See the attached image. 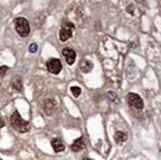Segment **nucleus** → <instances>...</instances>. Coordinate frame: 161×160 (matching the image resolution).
I'll return each mask as SVG.
<instances>
[{
  "label": "nucleus",
  "instance_id": "7",
  "mask_svg": "<svg viewBox=\"0 0 161 160\" xmlns=\"http://www.w3.org/2000/svg\"><path fill=\"white\" fill-rule=\"evenodd\" d=\"M62 55H63V57L66 58V62L68 63L70 66L74 63V61H76V52L73 51L72 48L65 47V48L62 50Z\"/></svg>",
  "mask_w": 161,
  "mask_h": 160
},
{
  "label": "nucleus",
  "instance_id": "18",
  "mask_svg": "<svg viewBox=\"0 0 161 160\" xmlns=\"http://www.w3.org/2000/svg\"><path fill=\"white\" fill-rule=\"evenodd\" d=\"M83 160H92V159H89V158H83Z\"/></svg>",
  "mask_w": 161,
  "mask_h": 160
},
{
  "label": "nucleus",
  "instance_id": "16",
  "mask_svg": "<svg viewBox=\"0 0 161 160\" xmlns=\"http://www.w3.org/2000/svg\"><path fill=\"white\" fill-rule=\"evenodd\" d=\"M29 51H30L31 54H36V52H37V45H36V44H31V45L29 46Z\"/></svg>",
  "mask_w": 161,
  "mask_h": 160
},
{
  "label": "nucleus",
  "instance_id": "19",
  "mask_svg": "<svg viewBox=\"0 0 161 160\" xmlns=\"http://www.w3.org/2000/svg\"><path fill=\"white\" fill-rule=\"evenodd\" d=\"M0 160H1V159H0Z\"/></svg>",
  "mask_w": 161,
  "mask_h": 160
},
{
  "label": "nucleus",
  "instance_id": "12",
  "mask_svg": "<svg viewBox=\"0 0 161 160\" xmlns=\"http://www.w3.org/2000/svg\"><path fill=\"white\" fill-rule=\"evenodd\" d=\"M13 88L16 89V91H19V92L22 91V81H21L20 77H18V78L13 82Z\"/></svg>",
  "mask_w": 161,
  "mask_h": 160
},
{
  "label": "nucleus",
  "instance_id": "14",
  "mask_svg": "<svg viewBox=\"0 0 161 160\" xmlns=\"http://www.w3.org/2000/svg\"><path fill=\"white\" fill-rule=\"evenodd\" d=\"M108 97L111 98V99H113V102H114V103H119V98L116 97L115 92H113V91H109V92H108Z\"/></svg>",
  "mask_w": 161,
  "mask_h": 160
},
{
  "label": "nucleus",
  "instance_id": "1",
  "mask_svg": "<svg viewBox=\"0 0 161 160\" xmlns=\"http://www.w3.org/2000/svg\"><path fill=\"white\" fill-rule=\"evenodd\" d=\"M10 123H11V127L15 129V130H18L20 133H26L29 132L30 129V124L29 122H26L25 119H22L21 115L19 114L18 111H15L11 117H10Z\"/></svg>",
  "mask_w": 161,
  "mask_h": 160
},
{
  "label": "nucleus",
  "instance_id": "2",
  "mask_svg": "<svg viewBox=\"0 0 161 160\" xmlns=\"http://www.w3.org/2000/svg\"><path fill=\"white\" fill-rule=\"evenodd\" d=\"M15 29L21 37H27L30 33V24L25 18H16L15 19Z\"/></svg>",
  "mask_w": 161,
  "mask_h": 160
},
{
  "label": "nucleus",
  "instance_id": "17",
  "mask_svg": "<svg viewBox=\"0 0 161 160\" xmlns=\"http://www.w3.org/2000/svg\"><path fill=\"white\" fill-rule=\"evenodd\" d=\"M4 125H5V122H4V119H3V118L0 117V129H1V128L4 127Z\"/></svg>",
  "mask_w": 161,
  "mask_h": 160
},
{
  "label": "nucleus",
  "instance_id": "3",
  "mask_svg": "<svg viewBox=\"0 0 161 160\" xmlns=\"http://www.w3.org/2000/svg\"><path fill=\"white\" fill-rule=\"evenodd\" d=\"M73 30H74V25L72 22H70V21L65 20L62 22V28L60 30V35H58L60 36V40L65 42V41L71 39L72 35H73Z\"/></svg>",
  "mask_w": 161,
  "mask_h": 160
},
{
  "label": "nucleus",
  "instance_id": "4",
  "mask_svg": "<svg viewBox=\"0 0 161 160\" xmlns=\"http://www.w3.org/2000/svg\"><path fill=\"white\" fill-rule=\"evenodd\" d=\"M126 100H128V104L135 109H138V111H141V109L144 108V102L142 99L139 95L137 93H129L128 96H126Z\"/></svg>",
  "mask_w": 161,
  "mask_h": 160
},
{
  "label": "nucleus",
  "instance_id": "6",
  "mask_svg": "<svg viewBox=\"0 0 161 160\" xmlns=\"http://www.w3.org/2000/svg\"><path fill=\"white\" fill-rule=\"evenodd\" d=\"M56 100L55 99H45L44 100V103H42V109L45 111V113L47 115L50 114H52L55 112V109H56Z\"/></svg>",
  "mask_w": 161,
  "mask_h": 160
},
{
  "label": "nucleus",
  "instance_id": "11",
  "mask_svg": "<svg viewBox=\"0 0 161 160\" xmlns=\"http://www.w3.org/2000/svg\"><path fill=\"white\" fill-rule=\"evenodd\" d=\"M126 134L124 133V132H116L115 134H114V140L118 143V144H120V143H124L125 140H126Z\"/></svg>",
  "mask_w": 161,
  "mask_h": 160
},
{
  "label": "nucleus",
  "instance_id": "8",
  "mask_svg": "<svg viewBox=\"0 0 161 160\" xmlns=\"http://www.w3.org/2000/svg\"><path fill=\"white\" fill-rule=\"evenodd\" d=\"M51 145H52V148H53V150L56 151V153H61V151L65 150V143L60 138L52 139V141H51Z\"/></svg>",
  "mask_w": 161,
  "mask_h": 160
},
{
  "label": "nucleus",
  "instance_id": "9",
  "mask_svg": "<svg viewBox=\"0 0 161 160\" xmlns=\"http://www.w3.org/2000/svg\"><path fill=\"white\" fill-rule=\"evenodd\" d=\"M84 148H86V144H84V141H83V138L76 139V140L73 141V144L71 145V149L74 151V153H78V151L83 150Z\"/></svg>",
  "mask_w": 161,
  "mask_h": 160
},
{
  "label": "nucleus",
  "instance_id": "5",
  "mask_svg": "<svg viewBox=\"0 0 161 160\" xmlns=\"http://www.w3.org/2000/svg\"><path fill=\"white\" fill-rule=\"evenodd\" d=\"M47 70L52 74H58L62 70V63L58 58H50L47 61Z\"/></svg>",
  "mask_w": 161,
  "mask_h": 160
},
{
  "label": "nucleus",
  "instance_id": "10",
  "mask_svg": "<svg viewBox=\"0 0 161 160\" xmlns=\"http://www.w3.org/2000/svg\"><path fill=\"white\" fill-rule=\"evenodd\" d=\"M92 68H93V63H92L91 61H88V60L81 61V63H79V70H81L83 73H89V72L92 71Z\"/></svg>",
  "mask_w": 161,
  "mask_h": 160
},
{
  "label": "nucleus",
  "instance_id": "15",
  "mask_svg": "<svg viewBox=\"0 0 161 160\" xmlns=\"http://www.w3.org/2000/svg\"><path fill=\"white\" fill-rule=\"evenodd\" d=\"M7 71H9V67H7V66H1V67H0V78L4 77Z\"/></svg>",
  "mask_w": 161,
  "mask_h": 160
},
{
  "label": "nucleus",
  "instance_id": "13",
  "mask_svg": "<svg viewBox=\"0 0 161 160\" xmlns=\"http://www.w3.org/2000/svg\"><path fill=\"white\" fill-rule=\"evenodd\" d=\"M81 92H82L81 87H77V86L71 87V93L73 95V97H79L81 96Z\"/></svg>",
  "mask_w": 161,
  "mask_h": 160
}]
</instances>
